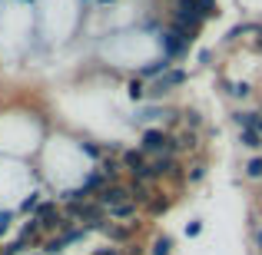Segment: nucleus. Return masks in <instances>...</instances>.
I'll use <instances>...</instances> for the list:
<instances>
[{"instance_id":"obj_1","label":"nucleus","mask_w":262,"mask_h":255,"mask_svg":"<svg viewBox=\"0 0 262 255\" xmlns=\"http://www.w3.org/2000/svg\"><path fill=\"white\" fill-rule=\"evenodd\" d=\"M203 17H199V7L196 0H176V10H173V27L183 33H196Z\"/></svg>"},{"instance_id":"obj_2","label":"nucleus","mask_w":262,"mask_h":255,"mask_svg":"<svg viewBox=\"0 0 262 255\" xmlns=\"http://www.w3.org/2000/svg\"><path fill=\"white\" fill-rule=\"evenodd\" d=\"M189 40H192V33H183V30H176V27L163 33V53H166V60L183 57L186 47H189Z\"/></svg>"},{"instance_id":"obj_3","label":"nucleus","mask_w":262,"mask_h":255,"mask_svg":"<svg viewBox=\"0 0 262 255\" xmlns=\"http://www.w3.org/2000/svg\"><path fill=\"white\" fill-rule=\"evenodd\" d=\"M169 252H173V239H169V236H156L149 255H169Z\"/></svg>"},{"instance_id":"obj_4","label":"nucleus","mask_w":262,"mask_h":255,"mask_svg":"<svg viewBox=\"0 0 262 255\" xmlns=\"http://www.w3.org/2000/svg\"><path fill=\"white\" fill-rule=\"evenodd\" d=\"M166 70H169V60L163 57L160 63H149V66H143V70H140V77H160V73H166Z\"/></svg>"},{"instance_id":"obj_5","label":"nucleus","mask_w":262,"mask_h":255,"mask_svg":"<svg viewBox=\"0 0 262 255\" xmlns=\"http://www.w3.org/2000/svg\"><path fill=\"white\" fill-rule=\"evenodd\" d=\"M196 7H199V17H216L219 13L216 0H196Z\"/></svg>"},{"instance_id":"obj_6","label":"nucleus","mask_w":262,"mask_h":255,"mask_svg":"<svg viewBox=\"0 0 262 255\" xmlns=\"http://www.w3.org/2000/svg\"><path fill=\"white\" fill-rule=\"evenodd\" d=\"M37 202H40V192H30V196L24 199V205H20V209H24V212H33V209H37Z\"/></svg>"},{"instance_id":"obj_7","label":"nucleus","mask_w":262,"mask_h":255,"mask_svg":"<svg viewBox=\"0 0 262 255\" xmlns=\"http://www.w3.org/2000/svg\"><path fill=\"white\" fill-rule=\"evenodd\" d=\"M236 123L246 126V129H252V126H256V116H252V113H236Z\"/></svg>"},{"instance_id":"obj_8","label":"nucleus","mask_w":262,"mask_h":255,"mask_svg":"<svg viewBox=\"0 0 262 255\" xmlns=\"http://www.w3.org/2000/svg\"><path fill=\"white\" fill-rule=\"evenodd\" d=\"M243 143H246V146H252V149H256L259 146V133H256V129H246V133H243Z\"/></svg>"},{"instance_id":"obj_9","label":"nucleus","mask_w":262,"mask_h":255,"mask_svg":"<svg viewBox=\"0 0 262 255\" xmlns=\"http://www.w3.org/2000/svg\"><path fill=\"white\" fill-rule=\"evenodd\" d=\"M129 96H133V100H143V96H146V89H143L140 80H133V83H129Z\"/></svg>"},{"instance_id":"obj_10","label":"nucleus","mask_w":262,"mask_h":255,"mask_svg":"<svg viewBox=\"0 0 262 255\" xmlns=\"http://www.w3.org/2000/svg\"><path fill=\"white\" fill-rule=\"evenodd\" d=\"M246 172H249L252 179H259V176H262V159H252L249 166H246Z\"/></svg>"},{"instance_id":"obj_11","label":"nucleus","mask_w":262,"mask_h":255,"mask_svg":"<svg viewBox=\"0 0 262 255\" xmlns=\"http://www.w3.org/2000/svg\"><path fill=\"white\" fill-rule=\"evenodd\" d=\"M10 219H13V212H0V232L10 229Z\"/></svg>"},{"instance_id":"obj_12","label":"nucleus","mask_w":262,"mask_h":255,"mask_svg":"<svg viewBox=\"0 0 262 255\" xmlns=\"http://www.w3.org/2000/svg\"><path fill=\"white\" fill-rule=\"evenodd\" d=\"M93 255H123V252L116 249V245H110V249H100V252H93Z\"/></svg>"},{"instance_id":"obj_13","label":"nucleus","mask_w":262,"mask_h":255,"mask_svg":"<svg viewBox=\"0 0 262 255\" xmlns=\"http://www.w3.org/2000/svg\"><path fill=\"white\" fill-rule=\"evenodd\" d=\"M186 236H199V222H189V225H186Z\"/></svg>"},{"instance_id":"obj_14","label":"nucleus","mask_w":262,"mask_h":255,"mask_svg":"<svg viewBox=\"0 0 262 255\" xmlns=\"http://www.w3.org/2000/svg\"><path fill=\"white\" fill-rule=\"evenodd\" d=\"M232 93H236V96H249V86H246V83H239L236 89H232Z\"/></svg>"},{"instance_id":"obj_15","label":"nucleus","mask_w":262,"mask_h":255,"mask_svg":"<svg viewBox=\"0 0 262 255\" xmlns=\"http://www.w3.org/2000/svg\"><path fill=\"white\" fill-rule=\"evenodd\" d=\"M96 4H113V0H96Z\"/></svg>"},{"instance_id":"obj_16","label":"nucleus","mask_w":262,"mask_h":255,"mask_svg":"<svg viewBox=\"0 0 262 255\" xmlns=\"http://www.w3.org/2000/svg\"><path fill=\"white\" fill-rule=\"evenodd\" d=\"M259 245H262V229H259Z\"/></svg>"},{"instance_id":"obj_17","label":"nucleus","mask_w":262,"mask_h":255,"mask_svg":"<svg viewBox=\"0 0 262 255\" xmlns=\"http://www.w3.org/2000/svg\"><path fill=\"white\" fill-rule=\"evenodd\" d=\"M129 255H143V252H136V249H133V252H129Z\"/></svg>"}]
</instances>
